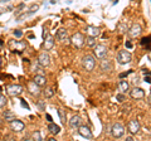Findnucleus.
Here are the masks:
<instances>
[{
	"mask_svg": "<svg viewBox=\"0 0 151 141\" xmlns=\"http://www.w3.org/2000/svg\"><path fill=\"white\" fill-rule=\"evenodd\" d=\"M94 65H96V59H94L93 55H84V57L82 58V67L84 70H87V72H91V70H93Z\"/></svg>",
	"mask_w": 151,
	"mask_h": 141,
	"instance_id": "f257e3e1",
	"label": "nucleus"
},
{
	"mask_svg": "<svg viewBox=\"0 0 151 141\" xmlns=\"http://www.w3.org/2000/svg\"><path fill=\"white\" fill-rule=\"evenodd\" d=\"M131 59H132V55H131L130 52L126 50V49L120 50L119 53H117V55H116V60L120 64H127V63H130Z\"/></svg>",
	"mask_w": 151,
	"mask_h": 141,
	"instance_id": "f03ea898",
	"label": "nucleus"
},
{
	"mask_svg": "<svg viewBox=\"0 0 151 141\" xmlns=\"http://www.w3.org/2000/svg\"><path fill=\"white\" fill-rule=\"evenodd\" d=\"M70 44H72L76 49H81L84 44V37L82 33H74L70 37Z\"/></svg>",
	"mask_w": 151,
	"mask_h": 141,
	"instance_id": "7ed1b4c3",
	"label": "nucleus"
},
{
	"mask_svg": "<svg viewBox=\"0 0 151 141\" xmlns=\"http://www.w3.org/2000/svg\"><path fill=\"white\" fill-rule=\"evenodd\" d=\"M93 54L97 59H103L107 55V47L105 44H96L93 47Z\"/></svg>",
	"mask_w": 151,
	"mask_h": 141,
	"instance_id": "20e7f679",
	"label": "nucleus"
},
{
	"mask_svg": "<svg viewBox=\"0 0 151 141\" xmlns=\"http://www.w3.org/2000/svg\"><path fill=\"white\" fill-rule=\"evenodd\" d=\"M9 48L13 52H18V53H22L23 50L27 48V44L23 40H10L9 42Z\"/></svg>",
	"mask_w": 151,
	"mask_h": 141,
	"instance_id": "39448f33",
	"label": "nucleus"
},
{
	"mask_svg": "<svg viewBox=\"0 0 151 141\" xmlns=\"http://www.w3.org/2000/svg\"><path fill=\"white\" fill-rule=\"evenodd\" d=\"M111 134H112L113 137H116V139L122 137V136H124V134H125V127H124V125L119 124V122L113 124L112 127H111Z\"/></svg>",
	"mask_w": 151,
	"mask_h": 141,
	"instance_id": "423d86ee",
	"label": "nucleus"
},
{
	"mask_svg": "<svg viewBox=\"0 0 151 141\" xmlns=\"http://www.w3.org/2000/svg\"><path fill=\"white\" fill-rule=\"evenodd\" d=\"M23 87L20 86V84H10V86H8L6 87V92H8V95L9 96H12V97H18V96H20L22 93H23Z\"/></svg>",
	"mask_w": 151,
	"mask_h": 141,
	"instance_id": "0eeeda50",
	"label": "nucleus"
},
{
	"mask_svg": "<svg viewBox=\"0 0 151 141\" xmlns=\"http://www.w3.org/2000/svg\"><path fill=\"white\" fill-rule=\"evenodd\" d=\"M140 129H141V125L136 119L130 120L129 124H127V131H129L131 135H136L140 131Z\"/></svg>",
	"mask_w": 151,
	"mask_h": 141,
	"instance_id": "6e6552de",
	"label": "nucleus"
},
{
	"mask_svg": "<svg viewBox=\"0 0 151 141\" xmlns=\"http://www.w3.org/2000/svg\"><path fill=\"white\" fill-rule=\"evenodd\" d=\"M9 127H10V130L13 131V132H22V131L24 130L25 125H24V122H23V121L14 119V120L10 121V124H9Z\"/></svg>",
	"mask_w": 151,
	"mask_h": 141,
	"instance_id": "1a4fd4ad",
	"label": "nucleus"
},
{
	"mask_svg": "<svg viewBox=\"0 0 151 141\" xmlns=\"http://www.w3.org/2000/svg\"><path fill=\"white\" fill-rule=\"evenodd\" d=\"M55 38L59 42H64V43H70V39L68 38V33L64 28H59L55 33Z\"/></svg>",
	"mask_w": 151,
	"mask_h": 141,
	"instance_id": "9d476101",
	"label": "nucleus"
},
{
	"mask_svg": "<svg viewBox=\"0 0 151 141\" xmlns=\"http://www.w3.org/2000/svg\"><path fill=\"white\" fill-rule=\"evenodd\" d=\"M130 96H131V98H134V100H142L145 97V92L142 88L135 86L132 90H130Z\"/></svg>",
	"mask_w": 151,
	"mask_h": 141,
	"instance_id": "9b49d317",
	"label": "nucleus"
},
{
	"mask_svg": "<svg viewBox=\"0 0 151 141\" xmlns=\"http://www.w3.org/2000/svg\"><path fill=\"white\" fill-rule=\"evenodd\" d=\"M141 32H142V28H141V25H139V24H132L130 27V29L127 30V33H129V35L131 38H137V37H140Z\"/></svg>",
	"mask_w": 151,
	"mask_h": 141,
	"instance_id": "f8f14e48",
	"label": "nucleus"
},
{
	"mask_svg": "<svg viewBox=\"0 0 151 141\" xmlns=\"http://www.w3.org/2000/svg\"><path fill=\"white\" fill-rule=\"evenodd\" d=\"M28 92L30 93L32 96H39L40 95V86L39 84H37L34 81H30L28 83Z\"/></svg>",
	"mask_w": 151,
	"mask_h": 141,
	"instance_id": "ddd939ff",
	"label": "nucleus"
},
{
	"mask_svg": "<svg viewBox=\"0 0 151 141\" xmlns=\"http://www.w3.org/2000/svg\"><path fill=\"white\" fill-rule=\"evenodd\" d=\"M38 63H39L42 67H48L50 64V57H49V54L47 53V50H44L43 53L39 54V57H38Z\"/></svg>",
	"mask_w": 151,
	"mask_h": 141,
	"instance_id": "4468645a",
	"label": "nucleus"
},
{
	"mask_svg": "<svg viewBox=\"0 0 151 141\" xmlns=\"http://www.w3.org/2000/svg\"><path fill=\"white\" fill-rule=\"evenodd\" d=\"M78 134L82 136V137H84V139H92L93 137V135H92V131L89 130V127L88 126H86V125H81L78 127Z\"/></svg>",
	"mask_w": 151,
	"mask_h": 141,
	"instance_id": "2eb2a0df",
	"label": "nucleus"
},
{
	"mask_svg": "<svg viewBox=\"0 0 151 141\" xmlns=\"http://www.w3.org/2000/svg\"><path fill=\"white\" fill-rule=\"evenodd\" d=\"M100 68H101L102 72H105V73H110L111 70H112V62H111L110 59H107V58H103V59H101Z\"/></svg>",
	"mask_w": 151,
	"mask_h": 141,
	"instance_id": "dca6fc26",
	"label": "nucleus"
},
{
	"mask_svg": "<svg viewBox=\"0 0 151 141\" xmlns=\"http://www.w3.org/2000/svg\"><path fill=\"white\" fill-rule=\"evenodd\" d=\"M53 47H54V39H53V37L52 35H47L44 40H43V49L44 50H50V49H53Z\"/></svg>",
	"mask_w": 151,
	"mask_h": 141,
	"instance_id": "f3484780",
	"label": "nucleus"
},
{
	"mask_svg": "<svg viewBox=\"0 0 151 141\" xmlns=\"http://www.w3.org/2000/svg\"><path fill=\"white\" fill-rule=\"evenodd\" d=\"M81 125H82V119L79 116H73L72 119L69 120V126L72 129H78Z\"/></svg>",
	"mask_w": 151,
	"mask_h": 141,
	"instance_id": "a211bd4d",
	"label": "nucleus"
},
{
	"mask_svg": "<svg viewBox=\"0 0 151 141\" xmlns=\"http://www.w3.org/2000/svg\"><path fill=\"white\" fill-rule=\"evenodd\" d=\"M86 33L88 35H91V37H98L100 35V29H98L97 27H92V25H89L86 28Z\"/></svg>",
	"mask_w": 151,
	"mask_h": 141,
	"instance_id": "6ab92c4d",
	"label": "nucleus"
},
{
	"mask_svg": "<svg viewBox=\"0 0 151 141\" xmlns=\"http://www.w3.org/2000/svg\"><path fill=\"white\" fill-rule=\"evenodd\" d=\"M33 81H34L37 84H39L40 87H43L47 83V78L43 76V74H35V77L33 78Z\"/></svg>",
	"mask_w": 151,
	"mask_h": 141,
	"instance_id": "aec40b11",
	"label": "nucleus"
},
{
	"mask_svg": "<svg viewBox=\"0 0 151 141\" xmlns=\"http://www.w3.org/2000/svg\"><path fill=\"white\" fill-rule=\"evenodd\" d=\"M119 90H120V92H122V93L129 92V90H130V84H129V82L121 81V82L119 83Z\"/></svg>",
	"mask_w": 151,
	"mask_h": 141,
	"instance_id": "412c9836",
	"label": "nucleus"
},
{
	"mask_svg": "<svg viewBox=\"0 0 151 141\" xmlns=\"http://www.w3.org/2000/svg\"><path fill=\"white\" fill-rule=\"evenodd\" d=\"M48 130H49V132L52 135H57V134H59V131H60V127L58 125H55V124H50L48 125Z\"/></svg>",
	"mask_w": 151,
	"mask_h": 141,
	"instance_id": "4be33fe9",
	"label": "nucleus"
},
{
	"mask_svg": "<svg viewBox=\"0 0 151 141\" xmlns=\"http://www.w3.org/2000/svg\"><path fill=\"white\" fill-rule=\"evenodd\" d=\"M141 45L150 50L151 49V35L150 37H145V38L141 39Z\"/></svg>",
	"mask_w": 151,
	"mask_h": 141,
	"instance_id": "5701e85b",
	"label": "nucleus"
},
{
	"mask_svg": "<svg viewBox=\"0 0 151 141\" xmlns=\"http://www.w3.org/2000/svg\"><path fill=\"white\" fill-rule=\"evenodd\" d=\"M57 112H58L60 122H62V124H65V121H67V114H65V111L63 109H58V110H57Z\"/></svg>",
	"mask_w": 151,
	"mask_h": 141,
	"instance_id": "b1692460",
	"label": "nucleus"
},
{
	"mask_svg": "<svg viewBox=\"0 0 151 141\" xmlns=\"http://www.w3.org/2000/svg\"><path fill=\"white\" fill-rule=\"evenodd\" d=\"M43 93H44L45 98H52L54 96V90H53V88H50V87H47L45 90L43 91Z\"/></svg>",
	"mask_w": 151,
	"mask_h": 141,
	"instance_id": "393cba45",
	"label": "nucleus"
},
{
	"mask_svg": "<svg viewBox=\"0 0 151 141\" xmlns=\"http://www.w3.org/2000/svg\"><path fill=\"white\" fill-rule=\"evenodd\" d=\"M3 117H4V119H5L6 121H12V120L15 119V115H14L12 111H5V112L3 114Z\"/></svg>",
	"mask_w": 151,
	"mask_h": 141,
	"instance_id": "a878e982",
	"label": "nucleus"
},
{
	"mask_svg": "<svg viewBox=\"0 0 151 141\" xmlns=\"http://www.w3.org/2000/svg\"><path fill=\"white\" fill-rule=\"evenodd\" d=\"M86 43H87L88 47H94V45H96V37L88 35L86 38Z\"/></svg>",
	"mask_w": 151,
	"mask_h": 141,
	"instance_id": "bb28decb",
	"label": "nucleus"
},
{
	"mask_svg": "<svg viewBox=\"0 0 151 141\" xmlns=\"http://www.w3.org/2000/svg\"><path fill=\"white\" fill-rule=\"evenodd\" d=\"M38 9H39V5H38V4H35V5H32L30 8H29V10H28L24 15L23 17H27V15H29V14H32V13H34V12H37Z\"/></svg>",
	"mask_w": 151,
	"mask_h": 141,
	"instance_id": "cd10ccee",
	"label": "nucleus"
},
{
	"mask_svg": "<svg viewBox=\"0 0 151 141\" xmlns=\"http://www.w3.org/2000/svg\"><path fill=\"white\" fill-rule=\"evenodd\" d=\"M32 140H38V141L42 140V135L39 131H34V132L32 134Z\"/></svg>",
	"mask_w": 151,
	"mask_h": 141,
	"instance_id": "c85d7f7f",
	"label": "nucleus"
},
{
	"mask_svg": "<svg viewBox=\"0 0 151 141\" xmlns=\"http://www.w3.org/2000/svg\"><path fill=\"white\" fill-rule=\"evenodd\" d=\"M6 102H8L6 97H5V96H3V95H0V109H3V107H5Z\"/></svg>",
	"mask_w": 151,
	"mask_h": 141,
	"instance_id": "c756f323",
	"label": "nucleus"
},
{
	"mask_svg": "<svg viewBox=\"0 0 151 141\" xmlns=\"http://www.w3.org/2000/svg\"><path fill=\"white\" fill-rule=\"evenodd\" d=\"M37 105H38V109H39L40 111H44V110H45V103H44L43 100H39Z\"/></svg>",
	"mask_w": 151,
	"mask_h": 141,
	"instance_id": "7c9ffc66",
	"label": "nucleus"
},
{
	"mask_svg": "<svg viewBox=\"0 0 151 141\" xmlns=\"http://www.w3.org/2000/svg\"><path fill=\"white\" fill-rule=\"evenodd\" d=\"M125 93H122V92H120L119 95H116V100L119 101V102H124L125 101Z\"/></svg>",
	"mask_w": 151,
	"mask_h": 141,
	"instance_id": "2f4dec72",
	"label": "nucleus"
},
{
	"mask_svg": "<svg viewBox=\"0 0 151 141\" xmlns=\"http://www.w3.org/2000/svg\"><path fill=\"white\" fill-rule=\"evenodd\" d=\"M119 29H120V32H121V33H126V30H129V29H127V27L122 25V24H120V25H119Z\"/></svg>",
	"mask_w": 151,
	"mask_h": 141,
	"instance_id": "473e14b6",
	"label": "nucleus"
},
{
	"mask_svg": "<svg viewBox=\"0 0 151 141\" xmlns=\"http://www.w3.org/2000/svg\"><path fill=\"white\" fill-rule=\"evenodd\" d=\"M10 10H13V8H12V6H9V8H6V9L0 8V15H1L3 13H5V12H10Z\"/></svg>",
	"mask_w": 151,
	"mask_h": 141,
	"instance_id": "72a5a7b5",
	"label": "nucleus"
},
{
	"mask_svg": "<svg viewBox=\"0 0 151 141\" xmlns=\"http://www.w3.org/2000/svg\"><path fill=\"white\" fill-rule=\"evenodd\" d=\"M14 35H15L17 38H20V37L23 35V32L22 30H14Z\"/></svg>",
	"mask_w": 151,
	"mask_h": 141,
	"instance_id": "f704fd0d",
	"label": "nucleus"
},
{
	"mask_svg": "<svg viewBox=\"0 0 151 141\" xmlns=\"http://www.w3.org/2000/svg\"><path fill=\"white\" fill-rule=\"evenodd\" d=\"M20 103H22V106L24 107V109L29 110V105H28V103H27V101H24V100H20Z\"/></svg>",
	"mask_w": 151,
	"mask_h": 141,
	"instance_id": "c9c22d12",
	"label": "nucleus"
},
{
	"mask_svg": "<svg viewBox=\"0 0 151 141\" xmlns=\"http://www.w3.org/2000/svg\"><path fill=\"white\" fill-rule=\"evenodd\" d=\"M132 72V70H129V72H124V73H121L120 74V78H124V77H126V76H129V74Z\"/></svg>",
	"mask_w": 151,
	"mask_h": 141,
	"instance_id": "e433bc0d",
	"label": "nucleus"
},
{
	"mask_svg": "<svg viewBox=\"0 0 151 141\" xmlns=\"http://www.w3.org/2000/svg\"><path fill=\"white\" fill-rule=\"evenodd\" d=\"M145 82L151 83V76H145Z\"/></svg>",
	"mask_w": 151,
	"mask_h": 141,
	"instance_id": "4c0bfd02",
	"label": "nucleus"
},
{
	"mask_svg": "<svg viewBox=\"0 0 151 141\" xmlns=\"http://www.w3.org/2000/svg\"><path fill=\"white\" fill-rule=\"evenodd\" d=\"M47 35H48V30H47V28H44V30H43V39L45 38Z\"/></svg>",
	"mask_w": 151,
	"mask_h": 141,
	"instance_id": "58836bf2",
	"label": "nucleus"
},
{
	"mask_svg": "<svg viewBox=\"0 0 151 141\" xmlns=\"http://www.w3.org/2000/svg\"><path fill=\"white\" fill-rule=\"evenodd\" d=\"M126 47H127V48H132V43H131L130 40H127V42H126Z\"/></svg>",
	"mask_w": 151,
	"mask_h": 141,
	"instance_id": "ea45409f",
	"label": "nucleus"
},
{
	"mask_svg": "<svg viewBox=\"0 0 151 141\" xmlns=\"http://www.w3.org/2000/svg\"><path fill=\"white\" fill-rule=\"evenodd\" d=\"M147 102H149V105L151 106V93L149 95V97H147Z\"/></svg>",
	"mask_w": 151,
	"mask_h": 141,
	"instance_id": "a19ab883",
	"label": "nucleus"
},
{
	"mask_svg": "<svg viewBox=\"0 0 151 141\" xmlns=\"http://www.w3.org/2000/svg\"><path fill=\"white\" fill-rule=\"evenodd\" d=\"M47 120H48L49 122H52V116L50 115H47Z\"/></svg>",
	"mask_w": 151,
	"mask_h": 141,
	"instance_id": "79ce46f5",
	"label": "nucleus"
},
{
	"mask_svg": "<svg viewBox=\"0 0 151 141\" xmlns=\"http://www.w3.org/2000/svg\"><path fill=\"white\" fill-rule=\"evenodd\" d=\"M1 45H3V42H1V40H0V47H1Z\"/></svg>",
	"mask_w": 151,
	"mask_h": 141,
	"instance_id": "37998d69",
	"label": "nucleus"
},
{
	"mask_svg": "<svg viewBox=\"0 0 151 141\" xmlns=\"http://www.w3.org/2000/svg\"><path fill=\"white\" fill-rule=\"evenodd\" d=\"M0 65H1V58H0Z\"/></svg>",
	"mask_w": 151,
	"mask_h": 141,
	"instance_id": "c03bdc74",
	"label": "nucleus"
},
{
	"mask_svg": "<svg viewBox=\"0 0 151 141\" xmlns=\"http://www.w3.org/2000/svg\"><path fill=\"white\" fill-rule=\"evenodd\" d=\"M0 91H1V88H0Z\"/></svg>",
	"mask_w": 151,
	"mask_h": 141,
	"instance_id": "a18cd8bd",
	"label": "nucleus"
},
{
	"mask_svg": "<svg viewBox=\"0 0 151 141\" xmlns=\"http://www.w3.org/2000/svg\"><path fill=\"white\" fill-rule=\"evenodd\" d=\"M150 3H151V0H150Z\"/></svg>",
	"mask_w": 151,
	"mask_h": 141,
	"instance_id": "49530a36",
	"label": "nucleus"
}]
</instances>
